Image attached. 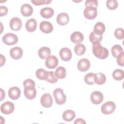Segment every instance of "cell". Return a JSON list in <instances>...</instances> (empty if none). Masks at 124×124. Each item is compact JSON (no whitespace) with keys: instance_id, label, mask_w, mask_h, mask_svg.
<instances>
[{"instance_id":"obj_9","label":"cell","mask_w":124,"mask_h":124,"mask_svg":"<svg viewBox=\"0 0 124 124\" xmlns=\"http://www.w3.org/2000/svg\"><path fill=\"white\" fill-rule=\"evenodd\" d=\"M103 94L99 91H94L91 94V101L95 105L100 104L103 101Z\"/></svg>"},{"instance_id":"obj_43","label":"cell","mask_w":124,"mask_h":124,"mask_svg":"<svg viewBox=\"0 0 124 124\" xmlns=\"http://www.w3.org/2000/svg\"><path fill=\"white\" fill-rule=\"evenodd\" d=\"M0 101H2L5 98V92L1 88L0 89Z\"/></svg>"},{"instance_id":"obj_29","label":"cell","mask_w":124,"mask_h":124,"mask_svg":"<svg viewBox=\"0 0 124 124\" xmlns=\"http://www.w3.org/2000/svg\"><path fill=\"white\" fill-rule=\"evenodd\" d=\"M111 50L112 55L115 58H116L119 54L124 52L122 47L119 45H115L113 46L112 47Z\"/></svg>"},{"instance_id":"obj_14","label":"cell","mask_w":124,"mask_h":124,"mask_svg":"<svg viewBox=\"0 0 124 124\" xmlns=\"http://www.w3.org/2000/svg\"><path fill=\"white\" fill-rule=\"evenodd\" d=\"M90 67V61L85 58L80 60L78 63V68L79 71L81 72H85L87 71Z\"/></svg>"},{"instance_id":"obj_10","label":"cell","mask_w":124,"mask_h":124,"mask_svg":"<svg viewBox=\"0 0 124 124\" xmlns=\"http://www.w3.org/2000/svg\"><path fill=\"white\" fill-rule=\"evenodd\" d=\"M58 63L59 61L58 58L54 55H51L46 59L45 64L48 68L53 69L57 67Z\"/></svg>"},{"instance_id":"obj_35","label":"cell","mask_w":124,"mask_h":124,"mask_svg":"<svg viewBox=\"0 0 124 124\" xmlns=\"http://www.w3.org/2000/svg\"><path fill=\"white\" fill-rule=\"evenodd\" d=\"M114 35L115 37L119 40L123 39L124 38V31L122 28H117L115 30Z\"/></svg>"},{"instance_id":"obj_2","label":"cell","mask_w":124,"mask_h":124,"mask_svg":"<svg viewBox=\"0 0 124 124\" xmlns=\"http://www.w3.org/2000/svg\"><path fill=\"white\" fill-rule=\"evenodd\" d=\"M53 95L56 103L58 105L64 104L66 100V95L64 94L63 91L61 88H57L53 92Z\"/></svg>"},{"instance_id":"obj_23","label":"cell","mask_w":124,"mask_h":124,"mask_svg":"<svg viewBox=\"0 0 124 124\" xmlns=\"http://www.w3.org/2000/svg\"><path fill=\"white\" fill-rule=\"evenodd\" d=\"M62 119L65 121L70 122L74 120L76 117L75 112L70 109H67L64 111L62 114Z\"/></svg>"},{"instance_id":"obj_33","label":"cell","mask_w":124,"mask_h":124,"mask_svg":"<svg viewBox=\"0 0 124 124\" xmlns=\"http://www.w3.org/2000/svg\"><path fill=\"white\" fill-rule=\"evenodd\" d=\"M106 6L108 9L111 10H113L118 6V3L115 0H108L106 2Z\"/></svg>"},{"instance_id":"obj_6","label":"cell","mask_w":124,"mask_h":124,"mask_svg":"<svg viewBox=\"0 0 124 124\" xmlns=\"http://www.w3.org/2000/svg\"><path fill=\"white\" fill-rule=\"evenodd\" d=\"M24 94L26 98L29 100H32L35 98L36 95V90L35 86H27L24 87Z\"/></svg>"},{"instance_id":"obj_25","label":"cell","mask_w":124,"mask_h":124,"mask_svg":"<svg viewBox=\"0 0 124 124\" xmlns=\"http://www.w3.org/2000/svg\"><path fill=\"white\" fill-rule=\"evenodd\" d=\"M105 75L102 73L94 74V82L98 85H102L106 82Z\"/></svg>"},{"instance_id":"obj_7","label":"cell","mask_w":124,"mask_h":124,"mask_svg":"<svg viewBox=\"0 0 124 124\" xmlns=\"http://www.w3.org/2000/svg\"><path fill=\"white\" fill-rule=\"evenodd\" d=\"M15 109L14 104L11 102L6 101L3 103L0 106L1 112L4 114H11Z\"/></svg>"},{"instance_id":"obj_34","label":"cell","mask_w":124,"mask_h":124,"mask_svg":"<svg viewBox=\"0 0 124 124\" xmlns=\"http://www.w3.org/2000/svg\"><path fill=\"white\" fill-rule=\"evenodd\" d=\"M58 78L53 71H48V76L46 81L51 83H55L57 82Z\"/></svg>"},{"instance_id":"obj_20","label":"cell","mask_w":124,"mask_h":124,"mask_svg":"<svg viewBox=\"0 0 124 124\" xmlns=\"http://www.w3.org/2000/svg\"><path fill=\"white\" fill-rule=\"evenodd\" d=\"M54 10L50 7L43 8L40 11L41 16L44 18H49L54 15Z\"/></svg>"},{"instance_id":"obj_1","label":"cell","mask_w":124,"mask_h":124,"mask_svg":"<svg viewBox=\"0 0 124 124\" xmlns=\"http://www.w3.org/2000/svg\"><path fill=\"white\" fill-rule=\"evenodd\" d=\"M93 53L98 59H105L108 56V51L107 48L103 47L99 42L95 41L93 43Z\"/></svg>"},{"instance_id":"obj_11","label":"cell","mask_w":124,"mask_h":124,"mask_svg":"<svg viewBox=\"0 0 124 124\" xmlns=\"http://www.w3.org/2000/svg\"><path fill=\"white\" fill-rule=\"evenodd\" d=\"M61 59L65 62L70 61L72 58V52L70 49L67 47L62 48L59 52Z\"/></svg>"},{"instance_id":"obj_31","label":"cell","mask_w":124,"mask_h":124,"mask_svg":"<svg viewBox=\"0 0 124 124\" xmlns=\"http://www.w3.org/2000/svg\"><path fill=\"white\" fill-rule=\"evenodd\" d=\"M85 82L88 85H93L95 83L94 82V74L89 73L86 74L84 77Z\"/></svg>"},{"instance_id":"obj_40","label":"cell","mask_w":124,"mask_h":124,"mask_svg":"<svg viewBox=\"0 0 124 124\" xmlns=\"http://www.w3.org/2000/svg\"><path fill=\"white\" fill-rule=\"evenodd\" d=\"M35 86V83L34 81L30 78H28L27 79H25L24 81L23 82V86L24 87L27 86Z\"/></svg>"},{"instance_id":"obj_36","label":"cell","mask_w":124,"mask_h":124,"mask_svg":"<svg viewBox=\"0 0 124 124\" xmlns=\"http://www.w3.org/2000/svg\"><path fill=\"white\" fill-rule=\"evenodd\" d=\"M52 1L50 0H31V2L35 5H41L43 4H48Z\"/></svg>"},{"instance_id":"obj_17","label":"cell","mask_w":124,"mask_h":124,"mask_svg":"<svg viewBox=\"0 0 124 124\" xmlns=\"http://www.w3.org/2000/svg\"><path fill=\"white\" fill-rule=\"evenodd\" d=\"M21 14L25 16L28 17L31 16L33 13V8L31 5L29 4L25 3L22 5L20 8Z\"/></svg>"},{"instance_id":"obj_37","label":"cell","mask_w":124,"mask_h":124,"mask_svg":"<svg viewBox=\"0 0 124 124\" xmlns=\"http://www.w3.org/2000/svg\"><path fill=\"white\" fill-rule=\"evenodd\" d=\"M117 58V62L119 65L121 66H124V52H122L119 54Z\"/></svg>"},{"instance_id":"obj_3","label":"cell","mask_w":124,"mask_h":124,"mask_svg":"<svg viewBox=\"0 0 124 124\" xmlns=\"http://www.w3.org/2000/svg\"><path fill=\"white\" fill-rule=\"evenodd\" d=\"M18 40L17 36L12 33H6L2 37L3 42L8 46H12L16 44Z\"/></svg>"},{"instance_id":"obj_32","label":"cell","mask_w":124,"mask_h":124,"mask_svg":"<svg viewBox=\"0 0 124 124\" xmlns=\"http://www.w3.org/2000/svg\"><path fill=\"white\" fill-rule=\"evenodd\" d=\"M102 38H103L102 35L97 34L95 33L93 31L91 33L90 36H89L90 41L92 43L95 41H97V42L101 41L102 40Z\"/></svg>"},{"instance_id":"obj_15","label":"cell","mask_w":124,"mask_h":124,"mask_svg":"<svg viewBox=\"0 0 124 124\" xmlns=\"http://www.w3.org/2000/svg\"><path fill=\"white\" fill-rule=\"evenodd\" d=\"M40 29L41 31L45 33H49L53 30V27L52 24L46 21H44L40 24Z\"/></svg>"},{"instance_id":"obj_16","label":"cell","mask_w":124,"mask_h":124,"mask_svg":"<svg viewBox=\"0 0 124 124\" xmlns=\"http://www.w3.org/2000/svg\"><path fill=\"white\" fill-rule=\"evenodd\" d=\"M21 95V91L17 87H12L8 91L9 97L13 100H16L19 98Z\"/></svg>"},{"instance_id":"obj_8","label":"cell","mask_w":124,"mask_h":124,"mask_svg":"<svg viewBox=\"0 0 124 124\" xmlns=\"http://www.w3.org/2000/svg\"><path fill=\"white\" fill-rule=\"evenodd\" d=\"M40 102L43 107L48 108L52 106L53 104V99L52 96L49 93H46L42 96Z\"/></svg>"},{"instance_id":"obj_30","label":"cell","mask_w":124,"mask_h":124,"mask_svg":"<svg viewBox=\"0 0 124 124\" xmlns=\"http://www.w3.org/2000/svg\"><path fill=\"white\" fill-rule=\"evenodd\" d=\"M112 77L116 80H121L124 78V72L123 70L121 69H117L113 71L112 73Z\"/></svg>"},{"instance_id":"obj_26","label":"cell","mask_w":124,"mask_h":124,"mask_svg":"<svg viewBox=\"0 0 124 124\" xmlns=\"http://www.w3.org/2000/svg\"><path fill=\"white\" fill-rule=\"evenodd\" d=\"M35 75L38 79L40 80H46L48 76V71H46L43 68H40L37 70Z\"/></svg>"},{"instance_id":"obj_38","label":"cell","mask_w":124,"mask_h":124,"mask_svg":"<svg viewBox=\"0 0 124 124\" xmlns=\"http://www.w3.org/2000/svg\"><path fill=\"white\" fill-rule=\"evenodd\" d=\"M86 7L93 6L97 8L98 6V1L96 0H87L85 2Z\"/></svg>"},{"instance_id":"obj_42","label":"cell","mask_w":124,"mask_h":124,"mask_svg":"<svg viewBox=\"0 0 124 124\" xmlns=\"http://www.w3.org/2000/svg\"><path fill=\"white\" fill-rule=\"evenodd\" d=\"M5 58L2 54H0V66H2L5 62Z\"/></svg>"},{"instance_id":"obj_5","label":"cell","mask_w":124,"mask_h":124,"mask_svg":"<svg viewBox=\"0 0 124 124\" xmlns=\"http://www.w3.org/2000/svg\"><path fill=\"white\" fill-rule=\"evenodd\" d=\"M83 14L85 18L92 20L94 19L97 15V8L93 6L86 7L84 10Z\"/></svg>"},{"instance_id":"obj_24","label":"cell","mask_w":124,"mask_h":124,"mask_svg":"<svg viewBox=\"0 0 124 124\" xmlns=\"http://www.w3.org/2000/svg\"><path fill=\"white\" fill-rule=\"evenodd\" d=\"M106 30L104 24L101 22H98L94 26L93 32L98 35H102Z\"/></svg>"},{"instance_id":"obj_19","label":"cell","mask_w":124,"mask_h":124,"mask_svg":"<svg viewBox=\"0 0 124 124\" xmlns=\"http://www.w3.org/2000/svg\"><path fill=\"white\" fill-rule=\"evenodd\" d=\"M70 39L73 43L75 44H78L83 41L84 39V36L83 34L79 31H75L71 35Z\"/></svg>"},{"instance_id":"obj_28","label":"cell","mask_w":124,"mask_h":124,"mask_svg":"<svg viewBox=\"0 0 124 124\" xmlns=\"http://www.w3.org/2000/svg\"><path fill=\"white\" fill-rule=\"evenodd\" d=\"M74 51L77 55H82L86 51L85 46L82 44L78 43L75 46Z\"/></svg>"},{"instance_id":"obj_27","label":"cell","mask_w":124,"mask_h":124,"mask_svg":"<svg viewBox=\"0 0 124 124\" xmlns=\"http://www.w3.org/2000/svg\"><path fill=\"white\" fill-rule=\"evenodd\" d=\"M55 74L59 79L64 78L66 76V69L62 66L58 67L55 70Z\"/></svg>"},{"instance_id":"obj_22","label":"cell","mask_w":124,"mask_h":124,"mask_svg":"<svg viewBox=\"0 0 124 124\" xmlns=\"http://www.w3.org/2000/svg\"><path fill=\"white\" fill-rule=\"evenodd\" d=\"M25 27L29 32H33L37 28V22L34 18L29 19L26 23Z\"/></svg>"},{"instance_id":"obj_18","label":"cell","mask_w":124,"mask_h":124,"mask_svg":"<svg viewBox=\"0 0 124 124\" xmlns=\"http://www.w3.org/2000/svg\"><path fill=\"white\" fill-rule=\"evenodd\" d=\"M57 22L58 24L63 26L66 25L69 21V16L65 13H62L59 14L57 17Z\"/></svg>"},{"instance_id":"obj_21","label":"cell","mask_w":124,"mask_h":124,"mask_svg":"<svg viewBox=\"0 0 124 124\" xmlns=\"http://www.w3.org/2000/svg\"><path fill=\"white\" fill-rule=\"evenodd\" d=\"M38 56L41 59H46L51 54L50 48L46 46L41 47L38 50Z\"/></svg>"},{"instance_id":"obj_39","label":"cell","mask_w":124,"mask_h":124,"mask_svg":"<svg viewBox=\"0 0 124 124\" xmlns=\"http://www.w3.org/2000/svg\"><path fill=\"white\" fill-rule=\"evenodd\" d=\"M8 12V8L4 6H0V16H3L7 15Z\"/></svg>"},{"instance_id":"obj_41","label":"cell","mask_w":124,"mask_h":124,"mask_svg":"<svg viewBox=\"0 0 124 124\" xmlns=\"http://www.w3.org/2000/svg\"><path fill=\"white\" fill-rule=\"evenodd\" d=\"M74 124H86V122L83 119H81V118H78V119H77L76 120V121H75L74 122Z\"/></svg>"},{"instance_id":"obj_4","label":"cell","mask_w":124,"mask_h":124,"mask_svg":"<svg viewBox=\"0 0 124 124\" xmlns=\"http://www.w3.org/2000/svg\"><path fill=\"white\" fill-rule=\"evenodd\" d=\"M116 108L115 103L112 101H108L102 105L101 109L104 114H110L114 112Z\"/></svg>"},{"instance_id":"obj_13","label":"cell","mask_w":124,"mask_h":124,"mask_svg":"<svg viewBox=\"0 0 124 124\" xmlns=\"http://www.w3.org/2000/svg\"><path fill=\"white\" fill-rule=\"evenodd\" d=\"M10 54L12 59L16 60H19L23 55V50L20 47H15L10 49Z\"/></svg>"},{"instance_id":"obj_12","label":"cell","mask_w":124,"mask_h":124,"mask_svg":"<svg viewBox=\"0 0 124 124\" xmlns=\"http://www.w3.org/2000/svg\"><path fill=\"white\" fill-rule=\"evenodd\" d=\"M22 21L18 17H15L12 18L10 21V27L11 29L15 31H18L22 27Z\"/></svg>"}]
</instances>
